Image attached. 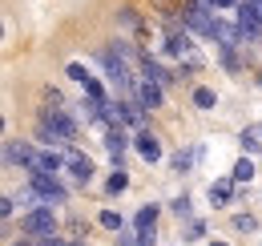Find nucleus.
Here are the masks:
<instances>
[{"label": "nucleus", "instance_id": "3", "mask_svg": "<svg viewBox=\"0 0 262 246\" xmlns=\"http://www.w3.org/2000/svg\"><path fill=\"white\" fill-rule=\"evenodd\" d=\"M20 234H33V238L57 234V206H33L20 218Z\"/></svg>", "mask_w": 262, "mask_h": 246}, {"label": "nucleus", "instance_id": "6", "mask_svg": "<svg viewBox=\"0 0 262 246\" xmlns=\"http://www.w3.org/2000/svg\"><path fill=\"white\" fill-rule=\"evenodd\" d=\"M65 170L73 174V182H81V186H89L93 174H97V170H93V157H85L81 150H73V146L65 150Z\"/></svg>", "mask_w": 262, "mask_h": 246}, {"label": "nucleus", "instance_id": "12", "mask_svg": "<svg viewBox=\"0 0 262 246\" xmlns=\"http://www.w3.org/2000/svg\"><path fill=\"white\" fill-rule=\"evenodd\" d=\"M133 150L145 157L149 166H154V161H162V141H158V133H149V129H137V137H133Z\"/></svg>", "mask_w": 262, "mask_h": 246}, {"label": "nucleus", "instance_id": "1", "mask_svg": "<svg viewBox=\"0 0 262 246\" xmlns=\"http://www.w3.org/2000/svg\"><path fill=\"white\" fill-rule=\"evenodd\" d=\"M214 8H218V4H210V0H186V4H182L186 29L194 32V36H210V32H214V20H218Z\"/></svg>", "mask_w": 262, "mask_h": 246}, {"label": "nucleus", "instance_id": "9", "mask_svg": "<svg viewBox=\"0 0 262 246\" xmlns=\"http://www.w3.org/2000/svg\"><path fill=\"white\" fill-rule=\"evenodd\" d=\"M133 97H137V101H141V105L154 113V109H162V105H165V85H162V81H149V77H141Z\"/></svg>", "mask_w": 262, "mask_h": 246}, {"label": "nucleus", "instance_id": "27", "mask_svg": "<svg viewBox=\"0 0 262 246\" xmlns=\"http://www.w3.org/2000/svg\"><path fill=\"white\" fill-rule=\"evenodd\" d=\"M85 97H93V101H109V93L101 89L97 77H89V81H85Z\"/></svg>", "mask_w": 262, "mask_h": 246}, {"label": "nucleus", "instance_id": "24", "mask_svg": "<svg viewBox=\"0 0 262 246\" xmlns=\"http://www.w3.org/2000/svg\"><path fill=\"white\" fill-rule=\"evenodd\" d=\"M65 77H69V81H77V85H85V81H89L93 73H89V69H85V65H81V61H73V65H69V69H65Z\"/></svg>", "mask_w": 262, "mask_h": 246}, {"label": "nucleus", "instance_id": "15", "mask_svg": "<svg viewBox=\"0 0 262 246\" xmlns=\"http://www.w3.org/2000/svg\"><path fill=\"white\" fill-rule=\"evenodd\" d=\"M234 178H218V182H210V202L214 206H230L234 202Z\"/></svg>", "mask_w": 262, "mask_h": 246}, {"label": "nucleus", "instance_id": "28", "mask_svg": "<svg viewBox=\"0 0 262 246\" xmlns=\"http://www.w3.org/2000/svg\"><path fill=\"white\" fill-rule=\"evenodd\" d=\"M149 4H154L158 12H165V16H178V12H182V0H149Z\"/></svg>", "mask_w": 262, "mask_h": 246}, {"label": "nucleus", "instance_id": "17", "mask_svg": "<svg viewBox=\"0 0 262 246\" xmlns=\"http://www.w3.org/2000/svg\"><path fill=\"white\" fill-rule=\"evenodd\" d=\"M198 157H202V146H194V150H178V154H173V170H178V174H190Z\"/></svg>", "mask_w": 262, "mask_h": 246}, {"label": "nucleus", "instance_id": "10", "mask_svg": "<svg viewBox=\"0 0 262 246\" xmlns=\"http://www.w3.org/2000/svg\"><path fill=\"white\" fill-rule=\"evenodd\" d=\"M137 73L141 77H149V81H162V85H169V81H178V73L173 69H165L158 57H149V53H141L137 57Z\"/></svg>", "mask_w": 262, "mask_h": 246}, {"label": "nucleus", "instance_id": "20", "mask_svg": "<svg viewBox=\"0 0 262 246\" xmlns=\"http://www.w3.org/2000/svg\"><path fill=\"white\" fill-rule=\"evenodd\" d=\"M158 210L162 206H154V202H145L137 214H133V230H141V226H158Z\"/></svg>", "mask_w": 262, "mask_h": 246}, {"label": "nucleus", "instance_id": "8", "mask_svg": "<svg viewBox=\"0 0 262 246\" xmlns=\"http://www.w3.org/2000/svg\"><path fill=\"white\" fill-rule=\"evenodd\" d=\"M113 105H117L121 125H129V129H145V105H141L137 97H117Z\"/></svg>", "mask_w": 262, "mask_h": 246}, {"label": "nucleus", "instance_id": "13", "mask_svg": "<svg viewBox=\"0 0 262 246\" xmlns=\"http://www.w3.org/2000/svg\"><path fill=\"white\" fill-rule=\"evenodd\" d=\"M117 25L129 29V32H137V36H149V20H145L137 8H117Z\"/></svg>", "mask_w": 262, "mask_h": 246}, {"label": "nucleus", "instance_id": "16", "mask_svg": "<svg viewBox=\"0 0 262 246\" xmlns=\"http://www.w3.org/2000/svg\"><path fill=\"white\" fill-rule=\"evenodd\" d=\"M190 97H194V109H202V113H214L218 109V93L210 89V85H198Z\"/></svg>", "mask_w": 262, "mask_h": 246}, {"label": "nucleus", "instance_id": "18", "mask_svg": "<svg viewBox=\"0 0 262 246\" xmlns=\"http://www.w3.org/2000/svg\"><path fill=\"white\" fill-rule=\"evenodd\" d=\"M230 178H234L238 186H246L250 178H254V161H250V154H242L238 161H234V170H230Z\"/></svg>", "mask_w": 262, "mask_h": 246}, {"label": "nucleus", "instance_id": "7", "mask_svg": "<svg viewBox=\"0 0 262 246\" xmlns=\"http://www.w3.org/2000/svg\"><path fill=\"white\" fill-rule=\"evenodd\" d=\"M210 40H214L218 49H242V45H246V40H242V29H238V20L230 25V20H222V16L214 20V32H210Z\"/></svg>", "mask_w": 262, "mask_h": 246}, {"label": "nucleus", "instance_id": "2", "mask_svg": "<svg viewBox=\"0 0 262 246\" xmlns=\"http://www.w3.org/2000/svg\"><path fill=\"white\" fill-rule=\"evenodd\" d=\"M29 186L40 194L45 206H65L69 202V190L57 182V174H45V170H29Z\"/></svg>", "mask_w": 262, "mask_h": 246}, {"label": "nucleus", "instance_id": "22", "mask_svg": "<svg viewBox=\"0 0 262 246\" xmlns=\"http://www.w3.org/2000/svg\"><path fill=\"white\" fill-rule=\"evenodd\" d=\"M105 190H109V194H125V190H129V174H125V170L117 166V170L109 174V182H105Z\"/></svg>", "mask_w": 262, "mask_h": 246}, {"label": "nucleus", "instance_id": "5", "mask_svg": "<svg viewBox=\"0 0 262 246\" xmlns=\"http://www.w3.org/2000/svg\"><path fill=\"white\" fill-rule=\"evenodd\" d=\"M4 161L8 166H20V170H36L40 150H36L33 141H4Z\"/></svg>", "mask_w": 262, "mask_h": 246}, {"label": "nucleus", "instance_id": "29", "mask_svg": "<svg viewBox=\"0 0 262 246\" xmlns=\"http://www.w3.org/2000/svg\"><path fill=\"white\" fill-rule=\"evenodd\" d=\"M169 210H173L178 218H194V210H190V198H186V194H182V198H173V206H169Z\"/></svg>", "mask_w": 262, "mask_h": 246}, {"label": "nucleus", "instance_id": "26", "mask_svg": "<svg viewBox=\"0 0 262 246\" xmlns=\"http://www.w3.org/2000/svg\"><path fill=\"white\" fill-rule=\"evenodd\" d=\"M218 57H222V65H226L230 73H238V69H242V61H238V49H218Z\"/></svg>", "mask_w": 262, "mask_h": 246}, {"label": "nucleus", "instance_id": "14", "mask_svg": "<svg viewBox=\"0 0 262 246\" xmlns=\"http://www.w3.org/2000/svg\"><path fill=\"white\" fill-rule=\"evenodd\" d=\"M238 146H242V154H262V121L242 125V133H238Z\"/></svg>", "mask_w": 262, "mask_h": 246}, {"label": "nucleus", "instance_id": "21", "mask_svg": "<svg viewBox=\"0 0 262 246\" xmlns=\"http://www.w3.org/2000/svg\"><path fill=\"white\" fill-rule=\"evenodd\" d=\"M230 230H234V234H254V230H258V218L254 214H234L230 218Z\"/></svg>", "mask_w": 262, "mask_h": 246}, {"label": "nucleus", "instance_id": "23", "mask_svg": "<svg viewBox=\"0 0 262 246\" xmlns=\"http://www.w3.org/2000/svg\"><path fill=\"white\" fill-rule=\"evenodd\" d=\"M97 222L105 226V230H117V234H121V226H125V218L117 214V210H101V214H97Z\"/></svg>", "mask_w": 262, "mask_h": 246}, {"label": "nucleus", "instance_id": "31", "mask_svg": "<svg viewBox=\"0 0 262 246\" xmlns=\"http://www.w3.org/2000/svg\"><path fill=\"white\" fill-rule=\"evenodd\" d=\"M210 246H226V242H210Z\"/></svg>", "mask_w": 262, "mask_h": 246}, {"label": "nucleus", "instance_id": "25", "mask_svg": "<svg viewBox=\"0 0 262 246\" xmlns=\"http://www.w3.org/2000/svg\"><path fill=\"white\" fill-rule=\"evenodd\" d=\"M206 234V222H198V218H186V242H198Z\"/></svg>", "mask_w": 262, "mask_h": 246}, {"label": "nucleus", "instance_id": "4", "mask_svg": "<svg viewBox=\"0 0 262 246\" xmlns=\"http://www.w3.org/2000/svg\"><path fill=\"white\" fill-rule=\"evenodd\" d=\"M238 29H242L246 45L262 36V0H242L238 4Z\"/></svg>", "mask_w": 262, "mask_h": 246}, {"label": "nucleus", "instance_id": "30", "mask_svg": "<svg viewBox=\"0 0 262 246\" xmlns=\"http://www.w3.org/2000/svg\"><path fill=\"white\" fill-rule=\"evenodd\" d=\"M214 4H218V8H222V12H230V8H238V4H242V0H214Z\"/></svg>", "mask_w": 262, "mask_h": 246}, {"label": "nucleus", "instance_id": "11", "mask_svg": "<svg viewBox=\"0 0 262 246\" xmlns=\"http://www.w3.org/2000/svg\"><path fill=\"white\" fill-rule=\"evenodd\" d=\"M101 146H105V154L113 157V161H121V157H125V150L133 146V137L121 129V125H113V129H105V141H101Z\"/></svg>", "mask_w": 262, "mask_h": 246}, {"label": "nucleus", "instance_id": "19", "mask_svg": "<svg viewBox=\"0 0 262 246\" xmlns=\"http://www.w3.org/2000/svg\"><path fill=\"white\" fill-rule=\"evenodd\" d=\"M36 170H45V174H57V170H65V157L57 154L53 146L49 150H40V161H36Z\"/></svg>", "mask_w": 262, "mask_h": 246}]
</instances>
